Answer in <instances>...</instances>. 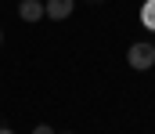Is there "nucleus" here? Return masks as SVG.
<instances>
[{
    "mask_svg": "<svg viewBox=\"0 0 155 134\" xmlns=\"http://www.w3.org/2000/svg\"><path fill=\"white\" fill-rule=\"evenodd\" d=\"M126 62H130V69H152L155 65V47L152 40H137V44H130V51H126Z\"/></svg>",
    "mask_w": 155,
    "mask_h": 134,
    "instance_id": "nucleus-1",
    "label": "nucleus"
},
{
    "mask_svg": "<svg viewBox=\"0 0 155 134\" xmlns=\"http://www.w3.org/2000/svg\"><path fill=\"white\" fill-rule=\"evenodd\" d=\"M43 15L54 18V22H65V18L72 15V0H47V4H43Z\"/></svg>",
    "mask_w": 155,
    "mask_h": 134,
    "instance_id": "nucleus-2",
    "label": "nucleus"
},
{
    "mask_svg": "<svg viewBox=\"0 0 155 134\" xmlns=\"http://www.w3.org/2000/svg\"><path fill=\"white\" fill-rule=\"evenodd\" d=\"M18 15H22L25 22H36V18H43V4H40V0H22Z\"/></svg>",
    "mask_w": 155,
    "mask_h": 134,
    "instance_id": "nucleus-3",
    "label": "nucleus"
},
{
    "mask_svg": "<svg viewBox=\"0 0 155 134\" xmlns=\"http://www.w3.org/2000/svg\"><path fill=\"white\" fill-rule=\"evenodd\" d=\"M141 22H144V29L155 33V0H148V4L141 7Z\"/></svg>",
    "mask_w": 155,
    "mask_h": 134,
    "instance_id": "nucleus-4",
    "label": "nucleus"
},
{
    "mask_svg": "<svg viewBox=\"0 0 155 134\" xmlns=\"http://www.w3.org/2000/svg\"><path fill=\"white\" fill-rule=\"evenodd\" d=\"M33 134H54V131H51L47 123H40V127H36V131H33Z\"/></svg>",
    "mask_w": 155,
    "mask_h": 134,
    "instance_id": "nucleus-5",
    "label": "nucleus"
},
{
    "mask_svg": "<svg viewBox=\"0 0 155 134\" xmlns=\"http://www.w3.org/2000/svg\"><path fill=\"white\" fill-rule=\"evenodd\" d=\"M0 134H15V131H7V127H0Z\"/></svg>",
    "mask_w": 155,
    "mask_h": 134,
    "instance_id": "nucleus-6",
    "label": "nucleus"
},
{
    "mask_svg": "<svg viewBox=\"0 0 155 134\" xmlns=\"http://www.w3.org/2000/svg\"><path fill=\"white\" fill-rule=\"evenodd\" d=\"M0 40H4V33H0Z\"/></svg>",
    "mask_w": 155,
    "mask_h": 134,
    "instance_id": "nucleus-7",
    "label": "nucleus"
},
{
    "mask_svg": "<svg viewBox=\"0 0 155 134\" xmlns=\"http://www.w3.org/2000/svg\"><path fill=\"white\" fill-rule=\"evenodd\" d=\"M152 47H155V40H152Z\"/></svg>",
    "mask_w": 155,
    "mask_h": 134,
    "instance_id": "nucleus-8",
    "label": "nucleus"
},
{
    "mask_svg": "<svg viewBox=\"0 0 155 134\" xmlns=\"http://www.w3.org/2000/svg\"><path fill=\"white\" fill-rule=\"evenodd\" d=\"M152 69H155V65H152Z\"/></svg>",
    "mask_w": 155,
    "mask_h": 134,
    "instance_id": "nucleus-9",
    "label": "nucleus"
}]
</instances>
